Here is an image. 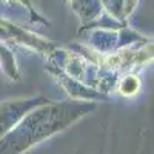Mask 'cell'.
<instances>
[]
</instances>
